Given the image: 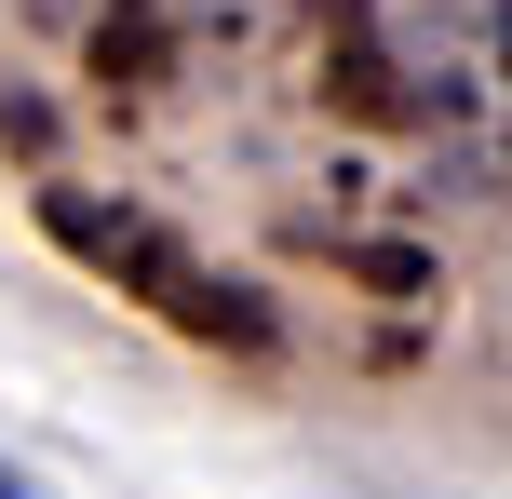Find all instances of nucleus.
Instances as JSON below:
<instances>
[{
  "label": "nucleus",
  "mask_w": 512,
  "mask_h": 499,
  "mask_svg": "<svg viewBox=\"0 0 512 499\" xmlns=\"http://www.w3.org/2000/svg\"><path fill=\"white\" fill-rule=\"evenodd\" d=\"M0 499H27V473H14V459H0Z\"/></svg>",
  "instance_id": "1"
}]
</instances>
